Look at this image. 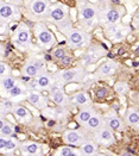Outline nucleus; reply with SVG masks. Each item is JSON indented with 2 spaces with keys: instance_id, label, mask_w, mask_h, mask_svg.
<instances>
[{
  "instance_id": "nucleus-1",
  "label": "nucleus",
  "mask_w": 139,
  "mask_h": 156,
  "mask_svg": "<svg viewBox=\"0 0 139 156\" xmlns=\"http://www.w3.org/2000/svg\"><path fill=\"white\" fill-rule=\"evenodd\" d=\"M61 32L65 35L68 45L73 49H80V48L88 47L90 39H92L88 31H86L83 29H76L73 26L65 27L63 30H61Z\"/></svg>"
},
{
  "instance_id": "nucleus-2",
  "label": "nucleus",
  "mask_w": 139,
  "mask_h": 156,
  "mask_svg": "<svg viewBox=\"0 0 139 156\" xmlns=\"http://www.w3.org/2000/svg\"><path fill=\"white\" fill-rule=\"evenodd\" d=\"M47 20L54 23L60 29V31L65 29V27L71 26L68 6H65L63 4H60V2L51 5L49 13H48V17H47Z\"/></svg>"
},
{
  "instance_id": "nucleus-3",
  "label": "nucleus",
  "mask_w": 139,
  "mask_h": 156,
  "mask_svg": "<svg viewBox=\"0 0 139 156\" xmlns=\"http://www.w3.org/2000/svg\"><path fill=\"white\" fill-rule=\"evenodd\" d=\"M27 17L37 23H42V20H47L48 13L51 7L50 1L45 0H31L25 2Z\"/></svg>"
},
{
  "instance_id": "nucleus-4",
  "label": "nucleus",
  "mask_w": 139,
  "mask_h": 156,
  "mask_svg": "<svg viewBox=\"0 0 139 156\" xmlns=\"http://www.w3.org/2000/svg\"><path fill=\"white\" fill-rule=\"evenodd\" d=\"M86 76H87V73H86L85 68L83 67H76V68L61 70V72L56 73L55 80L57 83L64 86V85L73 83V82H81L86 79Z\"/></svg>"
},
{
  "instance_id": "nucleus-5",
  "label": "nucleus",
  "mask_w": 139,
  "mask_h": 156,
  "mask_svg": "<svg viewBox=\"0 0 139 156\" xmlns=\"http://www.w3.org/2000/svg\"><path fill=\"white\" fill-rule=\"evenodd\" d=\"M33 29H35V34H36L39 47L43 48L44 50L51 49L56 42V38H55L54 34L50 31V29L44 23H36Z\"/></svg>"
},
{
  "instance_id": "nucleus-6",
  "label": "nucleus",
  "mask_w": 139,
  "mask_h": 156,
  "mask_svg": "<svg viewBox=\"0 0 139 156\" xmlns=\"http://www.w3.org/2000/svg\"><path fill=\"white\" fill-rule=\"evenodd\" d=\"M12 42L19 49L23 50L29 49L31 47V32L24 23H20L14 30L12 35Z\"/></svg>"
},
{
  "instance_id": "nucleus-7",
  "label": "nucleus",
  "mask_w": 139,
  "mask_h": 156,
  "mask_svg": "<svg viewBox=\"0 0 139 156\" xmlns=\"http://www.w3.org/2000/svg\"><path fill=\"white\" fill-rule=\"evenodd\" d=\"M123 14H124V10L108 6L105 10L100 11L99 23H101L102 25L105 26V29H107L109 26L116 25L119 23V20L121 19V16Z\"/></svg>"
},
{
  "instance_id": "nucleus-8",
  "label": "nucleus",
  "mask_w": 139,
  "mask_h": 156,
  "mask_svg": "<svg viewBox=\"0 0 139 156\" xmlns=\"http://www.w3.org/2000/svg\"><path fill=\"white\" fill-rule=\"evenodd\" d=\"M77 10H78V22H87V20H99L100 10L96 5L89 1H77Z\"/></svg>"
},
{
  "instance_id": "nucleus-9",
  "label": "nucleus",
  "mask_w": 139,
  "mask_h": 156,
  "mask_svg": "<svg viewBox=\"0 0 139 156\" xmlns=\"http://www.w3.org/2000/svg\"><path fill=\"white\" fill-rule=\"evenodd\" d=\"M19 18H20V10L18 9V6H16L14 4H11V2L1 1L0 19H1L2 25L6 23H12L14 20H18Z\"/></svg>"
},
{
  "instance_id": "nucleus-10",
  "label": "nucleus",
  "mask_w": 139,
  "mask_h": 156,
  "mask_svg": "<svg viewBox=\"0 0 139 156\" xmlns=\"http://www.w3.org/2000/svg\"><path fill=\"white\" fill-rule=\"evenodd\" d=\"M50 94H49V98L58 106H62V107H65L70 104V98L64 93L63 91V86L60 85V83H55L50 90Z\"/></svg>"
},
{
  "instance_id": "nucleus-11",
  "label": "nucleus",
  "mask_w": 139,
  "mask_h": 156,
  "mask_svg": "<svg viewBox=\"0 0 139 156\" xmlns=\"http://www.w3.org/2000/svg\"><path fill=\"white\" fill-rule=\"evenodd\" d=\"M130 26H123V25H113L109 26L107 29H105V32H106V36L112 41H116V42H120L126 37L130 32Z\"/></svg>"
},
{
  "instance_id": "nucleus-12",
  "label": "nucleus",
  "mask_w": 139,
  "mask_h": 156,
  "mask_svg": "<svg viewBox=\"0 0 139 156\" xmlns=\"http://www.w3.org/2000/svg\"><path fill=\"white\" fill-rule=\"evenodd\" d=\"M95 141L96 143L101 144L103 147H108L115 143V137L113 135V131L107 126L102 125L99 130L95 132Z\"/></svg>"
},
{
  "instance_id": "nucleus-13",
  "label": "nucleus",
  "mask_w": 139,
  "mask_h": 156,
  "mask_svg": "<svg viewBox=\"0 0 139 156\" xmlns=\"http://www.w3.org/2000/svg\"><path fill=\"white\" fill-rule=\"evenodd\" d=\"M103 120H105L106 126L109 128L112 131H119L120 132V131L124 130V123H123V120L113 111H109L108 113H106L105 117H103Z\"/></svg>"
},
{
  "instance_id": "nucleus-14",
  "label": "nucleus",
  "mask_w": 139,
  "mask_h": 156,
  "mask_svg": "<svg viewBox=\"0 0 139 156\" xmlns=\"http://www.w3.org/2000/svg\"><path fill=\"white\" fill-rule=\"evenodd\" d=\"M63 141L69 145L81 147L85 143V137L78 130H65L63 132Z\"/></svg>"
},
{
  "instance_id": "nucleus-15",
  "label": "nucleus",
  "mask_w": 139,
  "mask_h": 156,
  "mask_svg": "<svg viewBox=\"0 0 139 156\" xmlns=\"http://www.w3.org/2000/svg\"><path fill=\"white\" fill-rule=\"evenodd\" d=\"M103 54H105V51H103V49H102L101 47H98V45L92 47L88 51L82 56L81 62H82V65L85 66V67H87V66L96 62Z\"/></svg>"
},
{
  "instance_id": "nucleus-16",
  "label": "nucleus",
  "mask_w": 139,
  "mask_h": 156,
  "mask_svg": "<svg viewBox=\"0 0 139 156\" xmlns=\"http://www.w3.org/2000/svg\"><path fill=\"white\" fill-rule=\"evenodd\" d=\"M27 101L31 105H33L35 107H37L39 110H44L48 106V99L45 97H43L38 91H30L27 92Z\"/></svg>"
},
{
  "instance_id": "nucleus-17",
  "label": "nucleus",
  "mask_w": 139,
  "mask_h": 156,
  "mask_svg": "<svg viewBox=\"0 0 139 156\" xmlns=\"http://www.w3.org/2000/svg\"><path fill=\"white\" fill-rule=\"evenodd\" d=\"M12 113L13 116L17 118V120L20 122V123H30L32 120L31 112L27 108H25L24 106H22V105H18V104L14 105Z\"/></svg>"
},
{
  "instance_id": "nucleus-18",
  "label": "nucleus",
  "mask_w": 139,
  "mask_h": 156,
  "mask_svg": "<svg viewBox=\"0 0 139 156\" xmlns=\"http://www.w3.org/2000/svg\"><path fill=\"white\" fill-rule=\"evenodd\" d=\"M118 69V63L114 61H107L103 65L99 67V69L96 70V75L99 78H108L111 75H113Z\"/></svg>"
},
{
  "instance_id": "nucleus-19",
  "label": "nucleus",
  "mask_w": 139,
  "mask_h": 156,
  "mask_svg": "<svg viewBox=\"0 0 139 156\" xmlns=\"http://www.w3.org/2000/svg\"><path fill=\"white\" fill-rule=\"evenodd\" d=\"M7 97L10 98V100H13V101L23 100L24 98H27V90H26V86H24L22 82H18L12 90L9 92Z\"/></svg>"
},
{
  "instance_id": "nucleus-20",
  "label": "nucleus",
  "mask_w": 139,
  "mask_h": 156,
  "mask_svg": "<svg viewBox=\"0 0 139 156\" xmlns=\"http://www.w3.org/2000/svg\"><path fill=\"white\" fill-rule=\"evenodd\" d=\"M71 101L75 105L80 106V107H89L92 106V99L89 97V94L86 91H80L75 93L71 97Z\"/></svg>"
},
{
  "instance_id": "nucleus-21",
  "label": "nucleus",
  "mask_w": 139,
  "mask_h": 156,
  "mask_svg": "<svg viewBox=\"0 0 139 156\" xmlns=\"http://www.w3.org/2000/svg\"><path fill=\"white\" fill-rule=\"evenodd\" d=\"M36 79H37V83H38L39 90H50L51 87L56 83L55 76H52L48 72H47V73H43V74H40V75H38Z\"/></svg>"
},
{
  "instance_id": "nucleus-22",
  "label": "nucleus",
  "mask_w": 139,
  "mask_h": 156,
  "mask_svg": "<svg viewBox=\"0 0 139 156\" xmlns=\"http://www.w3.org/2000/svg\"><path fill=\"white\" fill-rule=\"evenodd\" d=\"M20 150L30 156H40L42 155V147L40 144L35 142H24L20 144Z\"/></svg>"
},
{
  "instance_id": "nucleus-23",
  "label": "nucleus",
  "mask_w": 139,
  "mask_h": 156,
  "mask_svg": "<svg viewBox=\"0 0 139 156\" xmlns=\"http://www.w3.org/2000/svg\"><path fill=\"white\" fill-rule=\"evenodd\" d=\"M95 113H96V112H95V110H94L92 106H89V107H83V108L77 113V116H76V122H77L80 125L86 126V124L89 122V119L93 117Z\"/></svg>"
},
{
  "instance_id": "nucleus-24",
  "label": "nucleus",
  "mask_w": 139,
  "mask_h": 156,
  "mask_svg": "<svg viewBox=\"0 0 139 156\" xmlns=\"http://www.w3.org/2000/svg\"><path fill=\"white\" fill-rule=\"evenodd\" d=\"M22 73L24 76H27V78H37L39 75V70L37 69V67L33 65L31 58H29L25 62V65L22 69Z\"/></svg>"
},
{
  "instance_id": "nucleus-25",
  "label": "nucleus",
  "mask_w": 139,
  "mask_h": 156,
  "mask_svg": "<svg viewBox=\"0 0 139 156\" xmlns=\"http://www.w3.org/2000/svg\"><path fill=\"white\" fill-rule=\"evenodd\" d=\"M102 123H103V118L100 113H95L93 117L89 119V122L86 124V128L90 131H96L99 130L102 126Z\"/></svg>"
},
{
  "instance_id": "nucleus-26",
  "label": "nucleus",
  "mask_w": 139,
  "mask_h": 156,
  "mask_svg": "<svg viewBox=\"0 0 139 156\" xmlns=\"http://www.w3.org/2000/svg\"><path fill=\"white\" fill-rule=\"evenodd\" d=\"M80 151L83 155H96L98 154V145L93 141H86L80 147Z\"/></svg>"
},
{
  "instance_id": "nucleus-27",
  "label": "nucleus",
  "mask_w": 139,
  "mask_h": 156,
  "mask_svg": "<svg viewBox=\"0 0 139 156\" xmlns=\"http://www.w3.org/2000/svg\"><path fill=\"white\" fill-rule=\"evenodd\" d=\"M125 122L130 126H136L139 124V113L134 108H128L125 115Z\"/></svg>"
},
{
  "instance_id": "nucleus-28",
  "label": "nucleus",
  "mask_w": 139,
  "mask_h": 156,
  "mask_svg": "<svg viewBox=\"0 0 139 156\" xmlns=\"http://www.w3.org/2000/svg\"><path fill=\"white\" fill-rule=\"evenodd\" d=\"M17 80L12 76H7L5 79H1V94L4 95L5 93L9 94V92L12 90L13 87L17 85Z\"/></svg>"
},
{
  "instance_id": "nucleus-29",
  "label": "nucleus",
  "mask_w": 139,
  "mask_h": 156,
  "mask_svg": "<svg viewBox=\"0 0 139 156\" xmlns=\"http://www.w3.org/2000/svg\"><path fill=\"white\" fill-rule=\"evenodd\" d=\"M14 103L10 99H2L1 100V106H0V112H1V118H4V116L6 113H12L13 107H14Z\"/></svg>"
},
{
  "instance_id": "nucleus-30",
  "label": "nucleus",
  "mask_w": 139,
  "mask_h": 156,
  "mask_svg": "<svg viewBox=\"0 0 139 156\" xmlns=\"http://www.w3.org/2000/svg\"><path fill=\"white\" fill-rule=\"evenodd\" d=\"M17 147H18V142H17V140L14 138V137H10V138H7V143H6V147H5V149H4V154H7V155H11L13 151L17 149Z\"/></svg>"
},
{
  "instance_id": "nucleus-31",
  "label": "nucleus",
  "mask_w": 139,
  "mask_h": 156,
  "mask_svg": "<svg viewBox=\"0 0 139 156\" xmlns=\"http://www.w3.org/2000/svg\"><path fill=\"white\" fill-rule=\"evenodd\" d=\"M0 133L2 137H10L13 133V125L9 122H5V124L0 128Z\"/></svg>"
},
{
  "instance_id": "nucleus-32",
  "label": "nucleus",
  "mask_w": 139,
  "mask_h": 156,
  "mask_svg": "<svg viewBox=\"0 0 139 156\" xmlns=\"http://www.w3.org/2000/svg\"><path fill=\"white\" fill-rule=\"evenodd\" d=\"M7 76H11V67L5 62H1L0 63V78L5 79Z\"/></svg>"
},
{
  "instance_id": "nucleus-33",
  "label": "nucleus",
  "mask_w": 139,
  "mask_h": 156,
  "mask_svg": "<svg viewBox=\"0 0 139 156\" xmlns=\"http://www.w3.org/2000/svg\"><path fill=\"white\" fill-rule=\"evenodd\" d=\"M114 90L116 91V93H119V94H125L127 91H128V85H127L126 82H123V81H119V82H116L115 83V86H114Z\"/></svg>"
},
{
  "instance_id": "nucleus-34",
  "label": "nucleus",
  "mask_w": 139,
  "mask_h": 156,
  "mask_svg": "<svg viewBox=\"0 0 139 156\" xmlns=\"http://www.w3.org/2000/svg\"><path fill=\"white\" fill-rule=\"evenodd\" d=\"M98 23H99V20H98V19H95V20H87V22H80V25L82 26V29H83V30L88 31V30H92V29H94L95 26L98 25Z\"/></svg>"
},
{
  "instance_id": "nucleus-35",
  "label": "nucleus",
  "mask_w": 139,
  "mask_h": 156,
  "mask_svg": "<svg viewBox=\"0 0 139 156\" xmlns=\"http://www.w3.org/2000/svg\"><path fill=\"white\" fill-rule=\"evenodd\" d=\"M67 55H68V52H67V50L63 49V48H56V49L52 51V57H54V58H57V60H62Z\"/></svg>"
},
{
  "instance_id": "nucleus-36",
  "label": "nucleus",
  "mask_w": 139,
  "mask_h": 156,
  "mask_svg": "<svg viewBox=\"0 0 139 156\" xmlns=\"http://www.w3.org/2000/svg\"><path fill=\"white\" fill-rule=\"evenodd\" d=\"M108 95V90L106 88V87H99L96 91H95V97L98 98V99H105L106 97Z\"/></svg>"
},
{
  "instance_id": "nucleus-37",
  "label": "nucleus",
  "mask_w": 139,
  "mask_h": 156,
  "mask_svg": "<svg viewBox=\"0 0 139 156\" xmlns=\"http://www.w3.org/2000/svg\"><path fill=\"white\" fill-rule=\"evenodd\" d=\"M71 151H73V149L70 147H62L61 149H58V151L56 153L55 156H69Z\"/></svg>"
},
{
  "instance_id": "nucleus-38",
  "label": "nucleus",
  "mask_w": 139,
  "mask_h": 156,
  "mask_svg": "<svg viewBox=\"0 0 139 156\" xmlns=\"http://www.w3.org/2000/svg\"><path fill=\"white\" fill-rule=\"evenodd\" d=\"M71 61H73V57H71L70 55H67L64 58L61 60V63H62L63 66H68V65H70V63H71Z\"/></svg>"
},
{
  "instance_id": "nucleus-39",
  "label": "nucleus",
  "mask_w": 139,
  "mask_h": 156,
  "mask_svg": "<svg viewBox=\"0 0 139 156\" xmlns=\"http://www.w3.org/2000/svg\"><path fill=\"white\" fill-rule=\"evenodd\" d=\"M6 143H7V140L1 136V137H0V150H1V153L4 151V149H5V147H6Z\"/></svg>"
},
{
  "instance_id": "nucleus-40",
  "label": "nucleus",
  "mask_w": 139,
  "mask_h": 156,
  "mask_svg": "<svg viewBox=\"0 0 139 156\" xmlns=\"http://www.w3.org/2000/svg\"><path fill=\"white\" fill-rule=\"evenodd\" d=\"M69 156H82V153H81L80 150H73V151L69 154Z\"/></svg>"
},
{
  "instance_id": "nucleus-41",
  "label": "nucleus",
  "mask_w": 139,
  "mask_h": 156,
  "mask_svg": "<svg viewBox=\"0 0 139 156\" xmlns=\"http://www.w3.org/2000/svg\"><path fill=\"white\" fill-rule=\"evenodd\" d=\"M121 156H134L132 153H127V151H123L121 153Z\"/></svg>"
},
{
  "instance_id": "nucleus-42",
  "label": "nucleus",
  "mask_w": 139,
  "mask_h": 156,
  "mask_svg": "<svg viewBox=\"0 0 139 156\" xmlns=\"http://www.w3.org/2000/svg\"><path fill=\"white\" fill-rule=\"evenodd\" d=\"M124 52H125V48H120L118 54H119V55H121V54H124Z\"/></svg>"
},
{
  "instance_id": "nucleus-43",
  "label": "nucleus",
  "mask_w": 139,
  "mask_h": 156,
  "mask_svg": "<svg viewBox=\"0 0 139 156\" xmlns=\"http://www.w3.org/2000/svg\"><path fill=\"white\" fill-rule=\"evenodd\" d=\"M112 4H120V1H118V0H113V1H111Z\"/></svg>"
},
{
  "instance_id": "nucleus-44",
  "label": "nucleus",
  "mask_w": 139,
  "mask_h": 156,
  "mask_svg": "<svg viewBox=\"0 0 139 156\" xmlns=\"http://www.w3.org/2000/svg\"><path fill=\"white\" fill-rule=\"evenodd\" d=\"M136 55H138V56H139V47L136 49Z\"/></svg>"
},
{
  "instance_id": "nucleus-45",
  "label": "nucleus",
  "mask_w": 139,
  "mask_h": 156,
  "mask_svg": "<svg viewBox=\"0 0 139 156\" xmlns=\"http://www.w3.org/2000/svg\"><path fill=\"white\" fill-rule=\"evenodd\" d=\"M95 156H106V155H103V154H96Z\"/></svg>"
},
{
  "instance_id": "nucleus-46",
  "label": "nucleus",
  "mask_w": 139,
  "mask_h": 156,
  "mask_svg": "<svg viewBox=\"0 0 139 156\" xmlns=\"http://www.w3.org/2000/svg\"><path fill=\"white\" fill-rule=\"evenodd\" d=\"M82 156H92V155H83V154H82Z\"/></svg>"
},
{
  "instance_id": "nucleus-47",
  "label": "nucleus",
  "mask_w": 139,
  "mask_h": 156,
  "mask_svg": "<svg viewBox=\"0 0 139 156\" xmlns=\"http://www.w3.org/2000/svg\"><path fill=\"white\" fill-rule=\"evenodd\" d=\"M7 156H12V155H7Z\"/></svg>"
},
{
  "instance_id": "nucleus-48",
  "label": "nucleus",
  "mask_w": 139,
  "mask_h": 156,
  "mask_svg": "<svg viewBox=\"0 0 139 156\" xmlns=\"http://www.w3.org/2000/svg\"><path fill=\"white\" fill-rule=\"evenodd\" d=\"M138 128H139V124H138Z\"/></svg>"
}]
</instances>
